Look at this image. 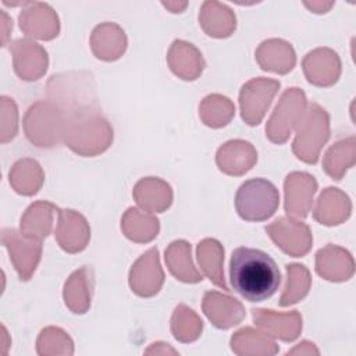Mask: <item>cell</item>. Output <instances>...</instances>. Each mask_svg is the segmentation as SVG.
<instances>
[{"label":"cell","mask_w":356,"mask_h":356,"mask_svg":"<svg viewBox=\"0 0 356 356\" xmlns=\"http://www.w3.org/2000/svg\"><path fill=\"white\" fill-rule=\"evenodd\" d=\"M280 204L278 189L264 178L245 181L236 191L235 209L246 221H264L270 218Z\"/></svg>","instance_id":"2"},{"label":"cell","mask_w":356,"mask_h":356,"mask_svg":"<svg viewBox=\"0 0 356 356\" xmlns=\"http://www.w3.org/2000/svg\"><path fill=\"white\" fill-rule=\"evenodd\" d=\"M165 261L172 275L184 282H199L202 275L195 270L191 260V245L185 241H175L165 250Z\"/></svg>","instance_id":"6"},{"label":"cell","mask_w":356,"mask_h":356,"mask_svg":"<svg viewBox=\"0 0 356 356\" xmlns=\"http://www.w3.org/2000/svg\"><path fill=\"white\" fill-rule=\"evenodd\" d=\"M56 207L47 202H38L32 204L28 210L26 214L24 216V221H33L36 218L38 222H21V228L26 232L25 235L31 238H46L50 232L51 228V210Z\"/></svg>","instance_id":"7"},{"label":"cell","mask_w":356,"mask_h":356,"mask_svg":"<svg viewBox=\"0 0 356 356\" xmlns=\"http://www.w3.org/2000/svg\"><path fill=\"white\" fill-rule=\"evenodd\" d=\"M238 303L239 302L231 296L221 295L218 292H206L203 298V312L217 328H225L222 310L232 307Z\"/></svg>","instance_id":"12"},{"label":"cell","mask_w":356,"mask_h":356,"mask_svg":"<svg viewBox=\"0 0 356 356\" xmlns=\"http://www.w3.org/2000/svg\"><path fill=\"white\" fill-rule=\"evenodd\" d=\"M197 259L199 263L204 271V274L209 277L210 281H213L217 286L222 288L224 291H229L228 285L224 280V271H222V260H224V249L221 248L220 242L217 241L213 249V257H210L207 241H202L197 246Z\"/></svg>","instance_id":"8"},{"label":"cell","mask_w":356,"mask_h":356,"mask_svg":"<svg viewBox=\"0 0 356 356\" xmlns=\"http://www.w3.org/2000/svg\"><path fill=\"white\" fill-rule=\"evenodd\" d=\"M193 317H196V314L193 313L192 309H188L184 305H179L174 314H172V320H171V330L174 334V338L177 341L181 342H192L195 339L199 338L203 324L202 320L193 321L192 324H188Z\"/></svg>","instance_id":"10"},{"label":"cell","mask_w":356,"mask_h":356,"mask_svg":"<svg viewBox=\"0 0 356 356\" xmlns=\"http://www.w3.org/2000/svg\"><path fill=\"white\" fill-rule=\"evenodd\" d=\"M229 280L234 291L249 302L271 298L281 282L280 270L267 253L253 248H236L229 260Z\"/></svg>","instance_id":"1"},{"label":"cell","mask_w":356,"mask_h":356,"mask_svg":"<svg viewBox=\"0 0 356 356\" xmlns=\"http://www.w3.org/2000/svg\"><path fill=\"white\" fill-rule=\"evenodd\" d=\"M288 282L285 292L281 296L280 305L289 306L306 296L310 286V275L305 266L302 264H288Z\"/></svg>","instance_id":"9"},{"label":"cell","mask_w":356,"mask_h":356,"mask_svg":"<svg viewBox=\"0 0 356 356\" xmlns=\"http://www.w3.org/2000/svg\"><path fill=\"white\" fill-rule=\"evenodd\" d=\"M316 270L328 281H346L353 275V259L348 250L328 245L317 252Z\"/></svg>","instance_id":"4"},{"label":"cell","mask_w":356,"mask_h":356,"mask_svg":"<svg viewBox=\"0 0 356 356\" xmlns=\"http://www.w3.org/2000/svg\"><path fill=\"white\" fill-rule=\"evenodd\" d=\"M332 209H338L341 211H345V213L350 214L352 206H350L349 197L343 192L338 191L337 188H327L320 195L318 204H317L316 211H314V218L317 221H320L321 224L328 225L330 214H331Z\"/></svg>","instance_id":"11"},{"label":"cell","mask_w":356,"mask_h":356,"mask_svg":"<svg viewBox=\"0 0 356 356\" xmlns=\"http://www.w3.org/2000/svg\"><path fill=\"white\" fill-rule=\"evenodd\" d=\"M164 281V274L159 263V250L152 248L132 266L129 273V285L139 296L156 295Z\"/></svg>","instance_id":"3"},{"label":"cell","mask_w":356,"mask_h":356,"mask_svg":"<svg viewBox=\"0 0 356 356\" xmlns=\"http://www.w3.org/2000/svg\"><path fill=\"white\" fill-rule=\"evenodd\" d=\"M338 58H339L338 54L330 49H317L314 51H310L303 60V70L307 76V81L310 83L318 85L320 74L323 70V86H330L335 83L341 72V65H332V67H324V65Z\"/></svg>","instance_id":"5"},{"label":"cell","mask_w":356,"mask_h":356,"mask_svg":"<svg viewBox=\"0 0 356 356\" xmlns=\"http://www.w3.org/2000/svg\"><path fill=\"white\" fill-rule=\"evenodd\" d=\"M134 196H135L136 202H138L142 207H146V209H149L150 211H154V200H153L154 196H156V197H157V196H159V197H163V199L170 200V202L172 200L171 188H170V185L165 184L164 181H161V184L159 185V188H157L156 192H150V193L136 184V186H135V189H134Z\"/></svg>","instance_id":"15"},{"label":"cell","mask_w":356,"mask_h":356,"mask_svg":"<svg viewBox=\"0 0 356 356\" xmlns=\"http://www.w3.org/2000/svg\"><path fill=\"white\" fill-rule=\"evenodd\" d=\"M355 145V138H349L346 140H339L325 154V160H324V170L325 172L332 177V179H341L343 171L346 168H349L343 161L342 157L343 153Z\"/></svg>","instance_id":"14"},{"label":"cell","mask_w":356,"mask_h":356,"mask_svg":"<svg viewBox=\"0 0 356 356\" xmlns=\"http://www.w3.org/2000/svg\"><path fill=\"white\" fill-rule=\"evenodd\" d=\"M203 102L216 110L213 114L203 118L204 124L209 127L220 128V127L227 125L235 113L234 104L229 102V99H227L224 96L210 95Z\"/></svg>","instance_id":"13"}]
</instances>
